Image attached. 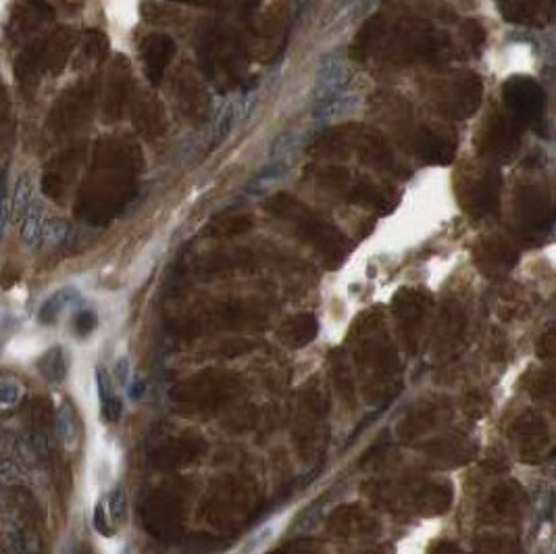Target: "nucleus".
Listing matches in <instances>:
<instances>
[{
  "instance_id": "nucleus-1",
  "label": "nucleus",
  "mask_w": 556,
  "mask_h": 554,
  "mask_svg": "<svg viewBox=\"0 0 556 554\" xmlns=\"http://www.w3.org/2000/svg\"><path fill=\"white\" fill-rule=\"evenodd\" d=\"M485 29L475 19H465L463 34L442 27L438 21L411 11H379L355 36L350 53L369 67L402 69L415 65H444L477 50Z\"/></svg>"
},
{
  "instance_id": "nucleus-2",
  "label": "nucleus",
  "mask_w": 556,
  "mask_h": 554,
  "mask_svg": "<svg viewBox=\"0 0 556 554\" xmlns=\"http://www.w3.org/2000/svg\"><path fill=\"white\" fill-rule=\"evenodd\" d=\"M371 109L400 148L421 163L450 165L457 157V138L452 131L427 121L407 98L377 92L371 100Z\"/></svg>"
},
{
  "instance_id": "nucleus-3",
  "label": "nucleus",
  "mask_w": 556,
  "mask_h": 554,
  "mask_svg": "<svg viewBox=\"0 0 556 554\" xmlns=\"http://www.w3.org/2000/svg\"><path fill=\"white\" fill-rule=\"evenodd\" d=\"M309 155L325 161L357 159L361 165L379 169L388 175L407 179L409 165L398 155L390 140L375 127L363 123H344L321 131L309 146Z\"/></svg>"
},
{
  "instance_id": "nucleus-4",
  "label": "nucleus",
  "mask_w": 556,
  "mask_h": 554,
  "mask_svg": "<svg viewBox=\"0 0 556 554\" xmlns=\"http://www.w3.org/2000/svg\"><path fill=\"white\" fill-rule=\"evenodd\" d=\"M307 175L338 200L377 215H390L400 203L398 190L348 165H311Z\"/></svg>"
},
{
  "instance_id": "nucleus-5",
  "label": "nucleus",
  "mask_w": 556,
  "mask_h": 554,
  "mask_svg": "<svg viewBox=\"0 0 556 554\" xmlns=\"http://www.w3.org/2000/svg\"><path fill=\"white\" fill-rule=\"evenodd\" d=\"M265 211L283 221L305 244H311L327 263L336 265L344 259L346 238L333 223L302 203L300 198L288 192H277L265 200Z\"/></svg>"
},
{
  "instance_id": "nucleus-6",
  "label": "nucleus",
  "mask_w": 556,
  "mask_h": 554,
  "mask_svg": "<svg viewBox=\"0 0 556 554\" xmlns=\"http://www.w3.org/2000/svg\"><path fill=\"white\" fill-rule=\"evenodd\" d=\"M250 57V46L240 29L229 25H209L198 40V59L205 73L219 88L242 84Z\"/></svg>"
},
{
  "instance_id": "nucleus-7",
  "label": "nucleus",
  "mask_w": 556,
  "mask_h": 554,
  "mask_svg": "<svg viewBox=\"0 0 556 554\" xmlns=\"http://www.w3.org/2000/svg\"><path fill=\"white\" fill-rule=\"evenodd\" d=\"M421 94L433 113L446 119H469L477 113L483 96V81L475 71L459 69L425 79Z\"/></svg>"
},
{
  "instance_id": "nucleus-8",
  "label": "nucleus",
  "mask_w": 556,
  "mask_h": 554,
  "mask_svg": "<svg viewBox=\"0 0 556 554\" xmlns=\"http://www.w3.org/2000/svg\"><path fill=\"white\" fill-rule=\"evenodd\" d=\"M454 190L463 211L471 219L492 217L500 211L502 175L496 165L469 167L454 179Z\"/></svg>"
},
{
  "instance_id": "nucleus-9",
  "label": "nucleus",
  "mask_w": 556,
  "mask_h": 554,
  "mask_svg": "<svg viewBox=\"0 0 556 554\" xmlns=\"http://www.w3.org/2000/svg\"><path fill=\"white\" fill-rule=\"evenodd\" d=\"M525 127L519 125L502 109L494 111L479 127L475 136L477 155L490 165H504L515 159L523 142Z\"/></svg>"
},
{
  "instance_id": "nucleus-10",
  "label": "nucleus",
  "mask_w": 556,
  "mask_h": 554,
  "mask_svg": "<svg viewBox=\"0 0 556 554\" xmlns=\"http://www.w3.org/2000/svg\"><path fill=\"white\" fill-rule=\"evenodd\" d=\"M546 92L533 77L515 75L502 86V111L525 129L540 125L546 117Z\"/></svg>"
},
{
  "instance_id": "nucleus-11",
  "label": "nucleus",
  "mask_w": 556,
  "mask_h": 554,
  "mask_svg": "<svg viewBox=\"0 0 556 554\" xmlns=\"http://www.w3.org/2000/svg\"><path fill=\"white\" fill-rule=\"evenodd\" d=\"M513 213L519 234L523 236H548L554 223L552 198L544 186L521 184L513 194Z\"/></svg>"
},
{
  "instance_id": "nucleus-12",
  "label": "nucleus",
  "mask_w": 556,
  "mask_h": 554,
  "mask_svg": "<svg viewBox=\"0 0 556 554\" xmlns=\"http://www.w3.org/2000/svg\"><path fill=\"white\" fill-rule=\"evenodd\" d=\"M502 17L527 27L544 25L552 15V0H496Z\"/></svg>"
},
{
  "instance_id": "nucleus-13",
  "label": "nucleus",
  "mask_w": 556,
  "mask_h": 554,
  "mask_svg": "<svg viewBox=\"0 0 556 554\" xmlns=\"http://www.w3.org/2000/svg\"><path fill=\"white\" fill-rule=\"evenodd\" d=\"M142 55H144V69H146L148 79L155 86H159L175 55V42L165 34L150 36L144 44Z\"/></svg>"
},
{
  "instance_id": "nucleus-14",
  "label": "nucleus",
  "mask_w": 556,
  "mask_h": 554,
  "mask_svg": "<svg viewBox=\"0 0 556 554\" xmlns=\"http://www.w3.org/2000/svg\"><path fill=\"white\" fill-rule=\"evenodd\" d=\"M44 225H46V213H44V207H42V203H40V198L34 196V200H31V205H29L25 217L19 221V234H21V240H23L29 248L42 246Z\"/></svg>"
},
{
  "instance_id": "nucleus-15",
  "label": "nucleus",
  "mask_w": 556,
  "mask_h": 554,
  "mask_svg": "<svg viewBox=\"0 0 556 554\" xmlns=\"http://www.w3.org/2000/svg\"><path fill=\"white\" fill-rule=\"evenodd\" d=\"M77 300H79V294L77 290L73 288H63L59 292H55L53 296H50L44 305L40 307V313H38V319L40 323L44 325H50V323H55L59 319V315L65 311V309H71L77 305Z\"/></svg>"
},
{
  "instance_id": "nucleus-16",
  "label": "nucleus",
  "mask_w": 556,
  "mask_h": 554,
  "mask_svg": "<svg viewBox=\"0 0 556 554\" xmlns=\"http://www.w3.org/2000/svg\"><path fill=\"white\" fill-rule=\"evenodd\" d=\"M38 371L40 375L50 383H63L67 377V357L61 346L48 348L44 355L38 359Z\"/></svg>"
},
{
  "instance_id": "nucleus-17",
  "label": "nucleus",
  "mask_w": 556,
  "mask_h": 554,
  "mask_svg": "<svg viewBox=\"0 0 556 554\" xmlns=\"http://www.w3.org/2000/svg\"><path fill=\"white\" fill-rule=\"evenodd\" d=\"M250 225H252V219L248 215L225 213V215H219L217 219L211 221L209 234L211 236H236V234H244L246 229H250Z\"/></svg>"
},
{
  "instance_id": "nucleus-18",
  "label": "nucleus",
  "mask_w": 556,
  "mask_h": 554,
  "mask_svg": "<svg viewBox=\"0 0 556 554\" xmlns=\"http://www.w3.org/2000/svg\"><path fill=\"white\" fill-rule=\"evenodd\" d=\"M34 188H31V181H29V175L23 173L19 175L17 184H15V192H13V198H11V215L15 217L17 225L19 221L25 217L29 205H31V200H34Z\"/></svg>"
},
{
  "instance_id": "nucleus-19",
  "label": "nucleus",
  "mask_w": 556,
  "mask_h": 554,
  "mask_svg": "<svg viewBox=\"0 0 556 554\" xmlns=\"http://www.w3.org/2000/svg\"><path fill=\"white\" fill-rule=\"evenodd\" d=\"M177 3H186L192 7L202 9H213V11H242L250 13L261 5V0H177Z\"/></svg>"
},
{
  "instance_id": "nucleus-20",
  "label": "nucleus",
  "mask_w": 556,
  "mask_h": 554,
  "mask_svg": "<svg viewBox=\"0 0 556 554\" xmlns=\"http://www.w3.org/2000/svg\"><path fill=\"white\" fill-rule=\"evenodd\" d=\"M23 396V386L15 377H0V407H15Z\"/></svg>"
},
{
  "instance_id": "nucleus-21",
  "label": "nucleus",
  "mask_w": 556,
  "mask_h": 554,
  "mask_svg": "<svg viewBox=\"0 0 556 554\" xmlns=\"http://www.w3.org/2000/svg\"><path fill=\"white\" fill-rule=\"evenodd\" d=\"M69 236V225L63 221V219H50L46 221L44 225V238H42V244H48V246H59L67 240Z\"/></svg>"
},
{
  "instance_id": "nucleus-22",
  "label": "nucleus",
  "mask_w": 556,
  "mask_h": 554,
  "mask_svg": "<svg viewBox=\"0 0 556 554\" xmlns=\"http://www.w3.org/2000/svg\"><path fill=\"white\" fill-rule=\"evenodd\" d=\"M57 431H59V438L65 442H69L75 436V415L67 402H63L57 411Z\"/></svg>"
},
{
  "instance_id": "nucleus-23",
  "label": "nucleus",
  "mask_w": 556,
  "mask_h": 554,
  "mask_svg": "<svg viewBox=\"0 0 556 554\" xmlns=\"http://www.w3.org/2000/svg\"><path fill=\"white\" fill-rule=\"evenodd\" d=\"M109 513L115 523H121L127 515V496L123 486H115L113 492L109 494Z\"/></svg>"
},
{
  "instance_id": "nucleus-24",
  "label": "nucleus",
  "mask_w": 556,
  "mask_h": 554,
  "mask_svg": "<svg viewBox=\"0 0 556 554\" xmlns=\"http://www.w3.org/2000/svg\"><path fill=\"white\" fill-rule=\"evenodd\" d=\"M0 481L7 486H15L23 481V471L21 467L11 461V459H0Z\"/></svg>"
},
{
  "instance_id": "nucleus-25",
  "label": "nucleus",
  "mask_w": 556,
  "mask_h": 554,
  "mask_svg": "<svg viewBox=\"0 0 556 554\" xmlns=\"http://www.w3.org/2000/svg\"><path fill=\"white\" fill-rule=\"evenodd\" d=\"M121 415H123V402H121L119 396L111 394V396L103 402V417H105V421H109V423H117V421L121 419Z\"/></svg>"
},
{
  "instance_id": "nucleus-26",
  "label": "nucleus",
  "mask_w": 556,
  "mask_h": 554,
  "mask_svg": "<svg viewBox=\"0 0 556 554\" xmlns=\"http://www.w3.org/2000/svg\"><path fill=\"white\" fill-rule=\"evenodd\" d=\"M98 325V319L92 311H81L77 317H75V331L84 338L88 333H92Z\"/></svg>"
},
{
  "instance_id": "nucleus-27",
  "label": "nucleus",
  "mask_w": 556,
  "mask_h": 554,
  "mask_svg": "<svg viewBox=\"0 0 556 554\" xmlns=\"http://www.w3.org/2000/svg\"><path fill=\"white\" fill-rule=\"evenodd\" d=\"M94 529L105 538H111V533H113V529L109 527V521H107V511H105L103 502H98L94 509Z\"/></svg>"
},
{
  "instance_id": "nucleus-28",
  "label": "nucleus",
  "mask_w": 556,
  "mask_h": 554,
  "mask_svg": "<svg viewBox=\"0 0 556 554\" xmlns=\"http://www.w3.org/2000/svg\"><path fill=\"white\" fill-rule=\"evenodd\" d=\"M96 383H98V398H100V405L113 394L111 390V379H109V373L105 369H96Z\"/></svg>"
},
{
  "instance_id": "nucleus-29",
  "label": "nucleus",
  "mask_w": 556,
  "mask_h": 554,
  "mask_svg": "<svg viewBox=\"0 0 556 554\" xmlns=\"http://www.w3.org/2000/svg\"><path fill=\"white\" fill-rule=\"evenodd\" d=\"M9 217H11V198H9V194H5L3 198H0V242H3V238H5Z\"/></svg>"
},
{
  "instance_id": "nucleus-30",
  "label": "nucleus",
  "mask_w": 556,
  "mask_h": 554,
  "mask_svg": "<svg viewBox=\"0 0 556 554\" xmlns=\"http://www.w3.org/2000/svg\"><path fill=\"white\" fill-rule=\"evenodd\" d=\"M115 375H117L119 383H127V379H129V359L127 357H121L115 363Z\"/></svg>"
},
{
  "instance_id": "nucleus-31",
  "label": "nucleus",
  "mask_w": 556,
  "mask_h": 554,
  "mask_svg": "<svg viewBox=\"0 0 556 554\" xmlns=\"http://www.w3.org/2000/svg\"><path fill=\"white\" fill-rule=\"evenodd\" d=\"M9 548L13 554H23L25 552V544H23V538L19 533H9Z\"/></svg>"
},
{
  "instance_id": "nucleus-32",
  "label": "nucleus",
  "mask_w": 556,
  "mask_h": 554,
  "mask_svg": "<svg viewBox=\"0 0 556 554\" xmlns=\"http://www.w3.org/2000/svg\"><path fill=\"white\" fill-rule=\"evenodd\" d=\"M144 392H146V383H144L142 379H138V381H134V383L129 386V398H131V400H140V398L144 396Z\"/></svg>"
}]
</instances>
